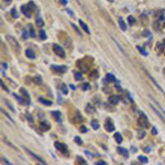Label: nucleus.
Here are the masks:
<instances>
[{"label":"nucleus","instance_id":"21","mask_svg":"<svg viewBox=\"0 0 165 165\" xmlns=\"http://www.w3.org/2000/svg\"><path fill=\"white\" fill-rule=\"evenodd\" d=\"M106 79H107L108 82H117V80H116V77L112 75V74H107V76H106Z\"/></svg>","mask_w":165,"mask_h":165},{"label":"nucleus","instance_id":"17","mask_svg":"<svg viewBox=\"0 0 165 165\" xmlns=\"http://www.w3.org/2000/svg\"><path fill=\"white\" fill-rule=\"evenodd\" d=\"M118 152L120 153L121 155H123L125 158H128V156H129V152H128V150L121 148V146H119V148H118Z\"/></svg>","mask_w":165,"mask_h":165},{"label":"nucleus","instance_id":"4","mask_svg":"<svg viewBox=\"0 0 165 165\" xmlns=\"http://www.w3.org/2000/svg\"><path fill=\"white\" fill-rule=\"evenodd\" d=\"M24 150L27 151V152L29 153V154H30L33 159H34V160H36V161H38V162H40L41 164H46V163H45V161L43 160V159H41L40 156H39V155H36V154H35V153H33L32 151H30V150H29V149H27V148H24Z\"/></svg>","mask_w":165,"mask_h":165},{"label":"nucleus","instance_id":"25","mask_svg":"<svg viewBox=\"0 0 165 165\" xmlns=\"http://www.w3.org/2000/svg\"><path fill=\"white\" fill-rule=\"evenodd\" d=\"M113 138H115V140L116 141H117V143H121V142H122V137H121V134H120V133H115V137H113Z\"/></svg>","mask_w":165,"mask_h":165},{"label":"nucleus","instance_id":"38","mask_svg":"<svg viewBox=\"0 0 165 165\" xmlns=\"http://www.w3.org/2000/svg\"><path fill=\"white\" fill-rule=\"evenodd\" d=\"M89 84H87V82H85V84H82V90H88L89 89Z\"/></svg>","mask_w":165,"mask_h":165},{"label":"nucleus","instance_id":"49","mask_svg":"<svg viewBox=\"0 0 165 165\" xmlns=\"http://www.w3.org/2000/svg\"><path fill=\"white\" fill-rule=\"evenodd\" d=\"M72 25H73V27H74V29H75V30H76V32H77V33H78V34H79V35H80V32H79V30H78L77 27H75V24H72Z\"/></svg>","mask_w":165,"mask_h":165},{"label":"nucleus","instance_id":"11","mask_svg":"<svg viewBox=\"0 0 165 165\" xmlns=\"http://www.w3.org/2000/svg\"><path fill=\"white\" fill-rule=\"evenodd\" d=\"M60 39H61V40H62L63 44L65 45L66 48H70V49L72 48V42H70V39L68 38L67 35H66V38H65V39H62V38H61V36H60Z\"/></svg>","mask_w":165,"mask_h":165},{"label":"nucleus","instance_id":"40","mask_svg":"<svg viewBox=\"0 0 165 165\" xmlns=\"http://www.w3.org/2000/svg\"><path fill=\"white\" fill-rule=\"evenodd\" d=\"M11 13H12V15L15 18H18V15H17V11H15V8H13L12 10H11Z\"/></svg>","mask_w":165,"mask_h":165},{"label":"nucleus","instance_id":"10","mask_svg":"<svg viewBox=\"0 0 165 165\" xmlns=\"http://www.w3.org/2000/svg\"><path fill=\"white\" fill-rule=\"evenodd\" d=\"M20 91H21V94L23 95V97L25 98V100H27V105H30L31 99H30V96H29V93H27V91L24 89V88H21Z\"/></svg>","mask_w":165,"mask_h":165},{"label":"nucleus","instance_id":"51","mask_svg":"<svg viewBox=\"0 0 165 165\" xmlns=\"http://www.w3.org/2000/svg\"><path fill=\"white\" fill-rule=\"evenodd\" d=\"M70 89H73V90H75V89H76V87H75V86H74V85H72V84H70Z\"/></svg>","mask_w":165,"mask_h":165},{"label":"nucleus","instance_id":"1","mask_svg":"<svg viewBox=\"0 0 165 165\" xmlns=\"http://www.w3.org/2000/svg\"><path fill=\"white\" fill-rule=\"evenodd\" d=\"M6 39H7V41L9 42V44L13 48V50H15V52H19V51H20V44L18 43V41L15 40L13 36H11V35H7Z\"/></svg>","mask_w":165,"mask_h":165},{"label":"nucleus","instance_id":"33","mask_svg":"<svg viewBox=\"0 0 165 165\" xmlns=\"http://www.w3.org/2000/svg\"><path fill=\"white\" fill-rule=\"evenodd\" d=\"M62 93L64 94V95H67L68 93V88L66 85H62Z\"/></svg>","mask_w":165,"mask_h":165},{"label":"nucleus","instance_id":"18","mask_svg":"<svg viewBox=\"0 0 165 165\" xmlns=\"http://www.w3.org/2000/svg\"><path fill=\"white\" fill-rule=\"evenodd\" d=\"M119 25H120L121 30H122V31H125V30H127V25H125V20H123V18H122V17L119 18Z\"/></svg>","mask_w":165,"mask_h":165},{"label":"nucleus","instance_id":"29","mask_svg":"<svg viewBox=\"0 0 165 165\" xmlns=\"http://www.w3.org/2000/svg\"><path fill=\"white\" fill-rule=\"evenodd\" d=\"M29 29H30V32H29L30 36H31V38H35V32H34V30H33V27L31 24L29 25Z\"/></svg>","mask_w":165,"mask_h":165},{"label":"nucleus","instance_id":"27","mask_svg":"<svg viewBox=\"0 0 165 165\" xmlns=\"http://www.w3.org/2000/svg\"><path fill=\"white\" fill-rule=\"evenodd\" d=\"M153 27H154L155 31H160L161 30V23L159 22V21H155V22L153 23Z\"/></svg>","mask_w":165,"mask_h":165},{"label":"nucleus","instance_id":"28","mask_svg":"<svg viewBox=\"0 0 165 165\" xmlns=\"http://www.w3.org/2000/svg\"><path fill=\"white\" fill-rule=\"evenodd\" d=\"M137 49L139 50V52H140L143 56H148V52H146V51H145L143 48H141V46H137Z\"/></svg>","mask_w":165,"mask_h":165},{"label":"nucleus","instance_id":"55","mask_svg":"<svg viewBox=\"0 0 165 165\" xmlns=\"http://www.w3.org/2000/svg\"><path fill=\"white\" fill-rule=\"evenodd\" d=\"M163 45H164V46H165V39H164V40H163Z\"/></svg>","mask_w":165,"mask_h":165},{"label":"nucleus","instance_id":"35","mask_svg":"<svg viewBox=\"0 0 165 165\" xmlns=\"http://www.w3.org/2000/svg\"><path fill=\"white\" fill-rule=\"evenodd\" d=\"M145 137V131H143V130H141V131H139V134H138V138L139 139H143V138Z\"/></svg>","mask_w":165,"mask_h":165},{"label":"nucleus","instance_id":"36","mask_svg":"<svg viewBox=\"0 0 165 165\" xmlns=\"http://www.w3.org/2000/svg\"><path fill=\"white\" fill-rule=\"evenodd\" d=\"M74 141H75V142L77 143V144H79V145H82V139H80L79 137H75Z\"/></svg>","mask_w":165,"mask_h":165},{"label":"nucleus","instance_id":"47","mask_svg":"<svg viewBox=\"0 0 165 165\" xmlns=\"http://www.w3.org/2000/svg\"><path fill=\"white\" fill-rule=\"evenodd\" d=\"M27 30H23V39H27Z\"/></svg>","mask_w":165,"mask_h":165},{"label":"nucleus","instance_id":"6","mask_svg":"<svg viewBox=\"0 0 165 165\" xmlns=\"http://www.w3.org/2000/svg\"><path fill=\"white\" fill-rule=\"evenodd\" d=\"M51 68H52V70H54V72H56V73H60V74H63V73H65L66 70H67V67H66V66L52 65L51 66Z\"/></svg>","mask_w":165,"mask_h":165},{"label":"nucleus","instance_id":"2","mask_svg":"<svg viewBox=\"0 0 165 165\" xmlns=\"http://www.w3.org/2000/svg\"><path fill=\"white\" fill-rule=\"evenodd\" d=\"M52 48H53V51H54V53L57 56H60V57H65V51L63 50V48L61 46V45L56 44V43H54V44L52 45Z\"/></svg>","mask_w":165,"mask_h":165},{"label":"nucleus","instance_id":"13","mask_svg":"<svg viewBox=\"0 0 165 165\" xmlns=\"http://www.w3.org/2000/svg\"><path fill=\"white\" fill-rule=\"evenodd\" d=\"M40 128L42 129L43 131H46V130H49L50 129V123L49 122H46L45 120H42L40 122Z\"/></svg>","mask_w":165,"mask_h":165},{"label":"nucleus","instance_id":"3","mask_svg":"<svg viewBox=\"0 0 165 165\" xmlns=\"http://www.w3.org/2000/svg\"><path fill=\"white\" fill-rule=\"evenodd\" d=\"M138 125H140L141 128H148L149 125V120L148 118H146V116L144 115V113H141L140 117H139V119H138Z\"/></svg>","mask_w":165,"mask_h":165},{"label":"nucleus","instance_id":"15","mask_svg":"<svg viewBox=\"0 0 165 165\" xmlns=\"http://www.w3.org/2000/svg\"><path fill=\"white\" fill-rule=\"evenodd\" d=\"M79 23H80V27H82V30L85 31V32L87 33V34H89V33H90V30H89V27H88V25L86 24V23L84 22L82 20H80V19H79Z\"/></svg>","mask_w":165,"mask_h":165},{"label":"nucleus","instance_id":"57","mask_svg":"<svg viewBox=\"0 0 165 165\" xmlns=\"http://www.w3.org/2000/svg\"><path fill=\"white\" fill-rule=\"evenodd\" d=\"M5 1H7V2H9V1H11V0H5Z\"/></svg>","mask_w":165,"mask_h":165},{"label":"nucleus","instance_id":"30","mask_svg":"<svg viewBox=\"0 0 165 165\" xmlns=\"http://www.w3.org/2000/svg\"><path fill=\"white\" fill-rule=\"evenodd\" d=\"M128 22L130 23L131 25H133L135 23V19L132 17V15H129V17H128Z\"/></svg>","mask_w":165,"mask_h":165},{"label":"nucleus","instance_id":"48","mask_svg":"<svg viewBox=\"0 0 165 165\" xmlns=\"http://www.w3.org/2000/svg\"><path fill=\"white\" fill-rule=\"evenodd\" d=\"M143 35H144V36H149L150 33H149V31H143Z\"/></svg>","mask_w":165,"mask_h":165},{"label":"nucleus","instance_id":"43","mask_svg":"<svg viewBox=\"0 0 165 165\" xmlns=\"http://www.w3.org/2000/svg\"><path fill=\"white\" fill-rule=\"evenodd\" d=\"M96 164H97V165H106L107 163H106L105 161H98V162L96 163Z\"/></svg>","mask_w":165,"mask_h":165},{"label":"nucleus","instance_id":"44","mask_svg":"<svg viewBox=\"0 0 165 165\" xmlns=\"http://www.w3.org/2000/svg\"><path fill=\"white\" fill-rule=\"evenodd\" d=\"M77 160L79 161V162L82 163V164H86V161H85V160H82V159L80 158V156H78V158H77Z\"/></svg>","mask_w":165,"mask_h":165},{"label":"nucleus","instance_id":"24","mask_svg":"<svg viewBox=\"0 0 165 165\" xmlns=\"http://www.w3.org/2000/svg\"><path fill=\"white\" fill-rule=\"evenodd\" d=\"M39 101H40V103H42L43 105H45V106H51V105H52V103H51L50 100H46V99H44V98H42V97L39 98Z\"/></svg>","mask_w":165,"mask_h":165},{"label":"nucleus","instance_id":"12","mask_svg":"<svg viewBox=\"0 0 165 165\" xmlns=\"http://www.w3.org/2000/svg\"><path fill=\"white\" fill-rule=\"evenodd\" d=\"M108 101H109L110 105H117V104L119 103V98H118L117 96H110V97L108 98Z\"/></svg>","mask_w":165,"mask_h":165},{"label":"nucleus","instance_id":"37","mask_svg":"<svg viewBox=\"0 0 165 165\" xmlns=\"http://www.w3.org/2000/svg\"><path fill=\"white\" fill-rule=\"evenodd\" d=\"M40 38L42 39V40H45V39H46V34H45V32L43 30H40Z\"/></svg>","mask_w":165,"mask_h":165},{"label":"nucleus","instance_id":"7","mask_svg":"<svg viewBox=\"0 0 165 165\" xmlns=\"http://www.w3.org/2000/svg\"><path fill=\"white\" fill-rule=\"evenodd\" d=\"M105 128L106 130L108 131V132H112V131H115V125H113V123L110 121V119H107L105 122Z\"/></svg>","mask_w":165,"mask_h":165},{"label":"nucleus","instance_id":"41","mask_svg":"<svg viewBox=\"0 0 165 165\" xmlns=\"http://www.w3.org/2000/svg\"><path fill=\"white\" fill-rule=\"evenodd\" d=\"M1 161H2V162H5L6 164H8V165H10V164H11V163L9 162V161H8L7 159H5V158H3V156H2V158H1Z\"/></svg>","mask_w":165,"mask_h":165},{"label":"nucleus","instance_id":"23","mask_svg":"<svg viewBox=\"0 0 165 165\" xmlns=\"http://www.w3.org/2000/svg\"><path fill=\"white\" fill-rule=\"evenodd\" d=\"M90 125H91V127H93L94 130H98V129H99V122H98L96 119H94V120L91 121V123H90Z\"/></svg>","mask_w":165,"mask_h":165},{"label":"nucleus","instance_id":"42","mask_svg":"<svg viewBox=\"0 0 165 165\" xmlns=\"http://www.w3.org/2000/svg\"><path fill=\"white\" fill-rule=\"evenodd\" d=\"M1 111H2V113H5V115L7 116V117H8V119H9V120H10V121H13V120H12V118H11L9 115H7V113H6V111H5V110H3V109H1Z\"/></svg>","mask_w":165,"mask_h":165},{"label":"nucleus","instance_id":"46","mask_svg":"<svg viewBox=\"0 0 165 165\" xmlns=\"http://www.w3.org/2000/svg\"><path fill=\"white\" fill-rule=\"evenodd\" d=\"M66 11H67V12L70 13V17H74V13H73V11L70 10V9H66Z\"/></svg>","mask_w":165,"mask_h":165},{"label":"nucleus","instance_id":"53","mask_svg":"<svg viewBox=\"0 0 165 165\" xmlns=\"http://www.w3.org/2000/svg\"><path fill=\"white\" fill-rule=\"evenodd\" d=\"M61 2H62L63 5H66V3H67V0H61Z\"/></svg>","mask_w":165,"mask_h":165},{"label":"nucleus","instance_id":"31","mask_svg":"<svg viewBox=\"0 0 165 165\" xmlns=\"http://www.w3.org/2000/svg\"><path fill=\"white\" fill-rule=\"evenodd\" d=\"M139 161L141 163H148L149 162V159L146 156H139Z\"/></svg>","mask_w":165,"mask_h":165},{"label":"nucleus","instance_id":"58","mask_svg":"<svg viewBox=\"0 0 165 165\" xmlns=\"http://www.w3.org/2000/svg\"><path fill=\"white\" fill-rule=\"evenodd\" d=\"M108 1H112V0H108Z\"/></svg>","mask_w":165,"mask_h":165},{"label":"nucleus","instance_id":"8","mask_svg":"<svg viewBox=\"0 0 165 165\" xmlns=\"http://www.w3.org/2000/svg\"><path fill=\"white\" fill-rule=\"evenodd\" d=\"M55 148L57 149L58 151H61L62 153H64V154H65V153L67 152V148H66V145H65V144H63V143L55 142Z\"/></svg>","mask_w":165,"mask_h":165},{"label":"nucleus","instance_id":"54","mask_svg":"<svg viewBox=\"0 0 165 165\" xmlns=\"http://www.w3.org/2000/svg\"><path fill=\"white\" fill-rule=\"evenodd\" d=\"M1 65H2V67L7 68V64H6V63H2V64H1Z\"/></svg>","mask_w":165,"mask_h":165},{"label":"nucleus","instance_id":"32","mask_svg":"<svg viewBox=\"0 0 165 165\" xmlns=\"http://www.w3.org/2000/svg\"><path fill=\"white\" fill-rule=\"evenodd\" d=\"M13 97H15V99H17L18 101H19V103H20V104H23V103H24V100H23V98L19 97V96H18L17 94H13Z\"/></svg>","mask_w":165,"mask_h":165},{"label":"nucleus","instance_id":"56","mask_svg":"<svg viewBox=\"0 0 165 165\" xmlns=\"http://www.w3.org/2000/svg\"><path fill=\"white\" fill-rule=\"evenodd\" d=\"M76 1H77V2L79 3V5H80V1H79V0H76Z\"/></svg>","mask_w":165,"mask_h":165},{"label":"nucleus","instance_id":"39","mask_svg":"<svg viewBox=\"0 0 165 165\" xmlns=\"http://www.w3.org/2000/svg\"><path fill=\"white\" fill-rule=\"evenodd\" d=\"M1 82V87H2V89H5L6 91H9V89H8V88H7V86H6L5 84H3V82H2V80H1V82Z\"/></svg>","mask_w":165,"mask_h":165},{"label":"nucleus","instance_id":"26","mask_svg":"<svg viewBox=\"0 0 165 165\" xmlns=\"http://www.w3.org/2000/svg\"><path fill=\"white\" fill-rule=\"evenodd\" d=\"M74 78L76 80H82V74L80 72H75L74 73Z\"/></svg>","mask_w":165,"mask_h":165},{"label":"nucleus","instance_id":"5","mask_svg":"<svg viewBox=\"0 0 165 165\" xmlns=\"http://www.w3.org/2000/svg\"><path fill=\"white\" fill-rule=\"evenodd\" d=\"M144 72H145V74H146V75L149 76V78H150V79L152 80V82H153V84H154V85H155V87L158 88V89L160 90L161 93H163V94H164V95H165V93H164V90H163V88L161 87V86H160V85H159V84H158V82H156V80H155L154 78H153L152 76L150 75V73H149V72H148V70H144Z\"/></svg>","mask_w":165,"mask_h":165},{"label":"nucleus","instance_id":"14","mask_svg":"<svg viewBox=\"0 0 165 165\" xmlns=\"http://www.w3.org/2000/svg\"><path fill=\"white\" fill-rule=\"evenodd\" d=\"M25 55H27V57L31 58V60H34V58H35V53L33 52L31 49H27V50H25Z\"/></svg>","mask_w":165,"mask_h":165},{"label":"nucleus","instance_id":"45","mask_svg":"<svg viewBox=\"0 0 165 165\" xmlns=\"http://www.w3.org/2000/svg\"><path fill=\"white\" fill-rule=\"evenodd\" d=\"M80 131H82V133L87 132V128H86V127H82V128H80Z\"/></svg>","mask_w":165,"mask_h":165},{"label":"nucleus","instance_id":"9","mask_svg":"<svg viewBox=\"0 0 165 165\" xmlns=\"http://www.w3.org/2000/svg\"><path fill=\"white\" fill-rule=\"evenodd\" d=\"M21 12H22L27 18H31V13H32V12L29 10V8H27V5H22V6H21Z\"/></svg>","mask_w":165,"mask_h":165},{"label":"nucleus","instance_id":"16","mask_svg":"<svg viewBox=\"0 0 165 165\" xmlns=\"http://www.w3.org/2000/svg\"><path fill=\"white\" fill-rule=\"evenodd\" d=\"M52 116L56 121H62V115L60 111H52Z\"/></svg>","mask_w":165,"mask_h":165},{"label":"nucleus","instance_id":"50","mask_svg":"<svg viewBox=\"0 0 165 165\" xmlns=\"http://www.w3.org/2000/svg\"><path fill=\"white\" fill-rule=\"evenodd\" d=\"M152 133H153V134H158V131H156V129H155V128H153V129H152Z\"/></svg>","mask_w":165,"mask_h":165},{"label":"nucleus","instance_id":"52","mask_svg":"<svg viewBox=\"0 0 165 165\" xmlns=\"http://www.w3.org/2000/svg\"><path fill=\"white\" fill-rule=\"evenodd\" d=\"M85 153H86V154L88 155V156H89V158H90V156H91V153H90L89 151H85Z\"/></svg>","mask_w":165,"mask_h":165},{"label":"nucleus","instance_id":"19","mask_svg":"<svg viewBox=\"0 0 165 165\" xmlns=\"http://www.w3.org/2000/svg\"><path fill=\"white\" fill-rule=\"evenodd\" d=\"M150 98H151V100H152L153 103H154V104H155V105L158 106V107H159V109H160V110H161V113H162V115H163V116H164V117H165V110H164V109H163V107H162V106H161V105H160V104H159V103H158V101H156V100H154V99H153V98H152V97H150Z\"/></svg>","mask_w":165,"mask_h":165},{"label":"nucleus","instance_id":"22","mask_svg":"<svg viewBox=\"0 0 165 165\" xmlns=\"http://www.w3.org/2000/svg\"><path fill=\"white\" fill-rule=\"evenodd\" d=\"M27 6V8H29V10H30L31 12H33L34 10H36V6H35V3L33 2V1H30Z\"/></svg>","mask_w":165,"mask_h":165},{"label":"nucleus","instance_id":"34","mask_svg":"<svg viewBox=\"0 0 165 165\" xmlns=\"http://www.w3.org/2000/svg\"><path fill=\"white\" fill-rule=\"evenodd\" d=\"M36 24H38L39 27H43V25H44V22H43V20L41 18H38V19H36Z\"/></svg>","mask_w":165,"mask_h":165},{"label":"nucleus","instance_id":"20","mask_svg":"<svg viewBox=\"0 0 165 165\" xmlns=\"http://www.w3.org/2000/svg\"><path fill=\"white\" fill-rule=\"evenodd\" d=\"M86 112L87 113H94L95 112V108L93 107V105H90V104H88L87 106H86Z\"/></svg>","mask_w":165,"mask_h":165}]
</instances>
